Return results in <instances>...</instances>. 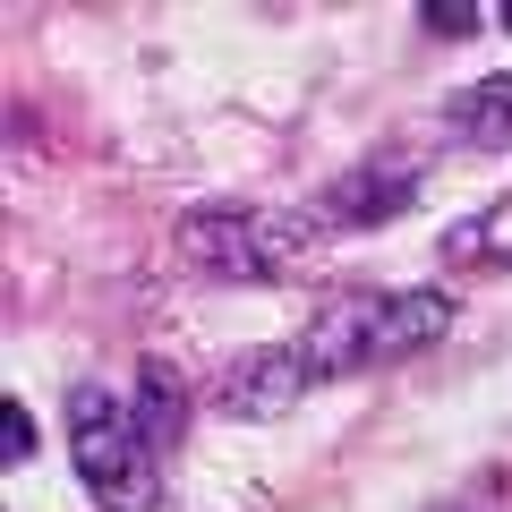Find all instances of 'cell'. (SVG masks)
Returning a JSON list of instances; mask_svg holds the SVG:
<instances>
[{"label":"cell","instance_id":"cell-8","mask_svg":"<svg viewBox=\"0 0 512 512\" xmlns=\"http://www.w3.org/2000/svg\"><path fill=\"white\" fill-rule=\"evenodd\" d=\"M128 410H137V427H146L154 453H171V444L188 436V402H180V376H171L163 359L137 367V393H128Z\"/></svg>","mask_w":512,"mask_h":512},{"label":"cell","instance_id":"cell-1","mask_svg":"<svg viewBox=\"0 0 512 512\" xmlns=\"http://www.w3.org/2000/svg\"><path fill=\"white\" fill-rule=\"evenodd\" d=\"M453 325H461V308H453V291H436V282H410V291H350V299H333V308L299 333V350H308L316 376H359V367H393V359H410V350L444 342Z\"/></svg>","mask_w":512,"mask_h":512},{"label":"cell","instance_id":"cell-4","mask_svg":"<svg viewBox=\"0 0 512 512\" xmlns=\"http://www.w3.org/2000/svg\"><path fill=\"white\" fill-rule=\"evenodd\" d=\"M419 180H427V154H410V146L402 154H367V163H350L308 214H316V231H376V222H393V214L419 205Z\"/></svg>","mask_w":512,"mask_h":512},{"label":"cell","instance_id":"cell-5","mask_svg":"<svg viewBox=\"0 0 512 512\" xmlns=\"http://www.w3.org/2000/svg\"><path fill=\"white\" fill-rule=\"evenodd\" d=\"M316 367L299 342H265V350H239L231 367L214 376V410L222 419H282V410H299L316 393Z\"/></svg>","mask_w":512,"mask_h":512},{"label":"cell","instance_id":"cell-3","mask_svg":"<svg viewBox=\"0 0 512 512\" xmlns=\"http://www.w3.org/2000/svg\"><path fill=\"white\" fill-rule=\"evenodd\" d=\"M69 461L103 512H154V495H163V453L146 444L137 410L120 393H103V384L69 393Z\"/></svg>","mask_w":512,"mask_h":512},{"label":"cell","instance_id":"cell-2","mask_svg":"<svg viewBox=\"0 0 512 512\" xmlns=\"http://www.w3.org/2000/svg\"><path fill=\"white\" fill-rule=\"evenodd\" d=\"M171 248L214 282H282L299 256L316 248V214L291 205H256V197H214L197 214H180Z\"/></svg>","mask_w":512,"mask_h":512},{"label":"cell","instance_id":"cell-6","mask_svg":"<svg viewBox=\"0 0 512 512\" xmlns=\"http://www.w3.org/2000/svg\"><path fill=\"white\" fill-rule=\"evenodd\" d=\"M444 128H453V146H470V154H512V69L470 77V86L444 103Z\"/></svg>","mask_w":512,"mask_h":512},{"label":"cell","instance_id":"cell-9","mask_svg":"<svg viewBox=\"0 0 512 512\" xmlns=\"http://www.w3.org/2000/svg\"><path fill=\"white\" fill-rule=\"evenodd\" d=\"M419 26H427V35H478V26H487V9H470V0H427Z\"/></svg>","mask_w":512,"mask_h":512},{"label":"cell","instance_id":"cell-11","mask_svg":"<svg viewBox=\"0 0 512 512\" xmlns=\"http://www.w3.org/2000/svg\"><path fill=\"white\" fill-rule=\"evenodd\" d=\"M495 26H504V35H512V9H495Z\"/></svg>","mask_w":512,"mask_h":512},{"label":"cell","instance_id":"cell-7","mask_svg":"<svg viewBox=\"0 0 512 512\" xmlns=\"http://www.w3.org/2000/svg\"><path fill=\"white\" fill-rule=\"evenodd\" d=\"M436 256L444 265H478V274H504L512 265V188L495 205H478V214H461L453 231L436 239Z\"/></svg>","mask_w":512,"mask_h":512},{"label":"cell","instance_id":"cell-10","mask_svg":"<svg viewBox=\"0 0 512 512\" xmlns=\"http://www.w3.org/2000/svg\"><path fill=\"white\" fill-rule=\"evenodd\" d=\"M0 461H35V419H26V402H0Z\"/></svg>","mask_w":512,"mask_h":512}]
</instances>
